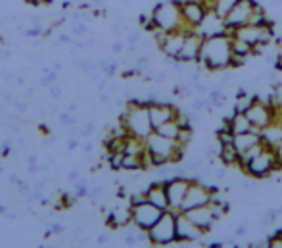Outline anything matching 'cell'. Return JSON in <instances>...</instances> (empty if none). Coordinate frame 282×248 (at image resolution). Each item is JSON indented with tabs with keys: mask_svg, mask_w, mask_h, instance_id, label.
<instances>
[{
	"mask_svg": "<svg viewBox=\"0 0 282 248\" xmlns=\"http://www.w3.org/2000/svg\"><path fill=\"white\" fill-rule=\"evenodd\" d=\"M232 35L223 33L215 37L204 39L202 44V54H200V66L204 64L209 71H221V69L231 68L232 48H231Z\"/></svg>",
	"mask_w": 282,
	"mask_h": 248,
	"instance_id": "1",
	"label": "cell"
},
{
	"mask_svg": "<svg viewBox=\"0 0 282 248\" xmlns=\"http://www.w3.org/2000/svg\"><path fill=\"white\" fill-rule=\"evenodd\" d=\"M119 123H123V127L129 131V135H135V137L144 139V141L154 133L150 110H148V106L138 102L137 98L127 102V108L119 116Z\"/></svg>",
	"mask_w": 282,
	"mask_h": 248,
	"instance_id": "2",
	"label": "cell"
},
{
	"mask_svg": "<svg viewBox=\"0 0 282 248\" xmlns=\"http://www.w3.org/2000/svg\"><path fill=\"white\" fill-rule=\"evenodd\" d=\"M152 19H154L155 27L165 29V31H192V27L186 25L184 17H182V10H180L179 0H163L160 4H155L152 10Z\"/></svg>",
	"mask_w": 282,
	"mask_h": 248,
	"instance_id": "3",
	"label": "cell"
},
{
	"mask_svg": "<svg viewBox=\"0 0 282 248\" xmlns=\"http://www.w3.org/2000/svg\"><path fill=\"white\" fill-rule=\"evenodd\" d=\"M148 237H150V244H154V246L175 244L177 242V215L175 212L167 210L160 217V222L148 229Z\"/></svg>",
	"mask_w": 282,
	"mask_h": 248,
	"instance_id": "4",
	"label": "cell"
},
{
	"mask_svg": "<svg viewBox=\"0 0 282 248\" xmlns=\"http://www.w3.org/2000/svg\"><path fill=\"white\" fill-rule=\"evenodd\" d=\"M175 146H177V141L163 137V135H160L158 131H154L150 137L146 139V150H148L150 156H152L154 168L171 163V156H173Z\"/></svg>",
	"mask_w": 282,
	"mask_h": 248,
	"instance_id": "5",
	"label": "cell"
},
{
	"mask_svg": "<svg viewBox=\"0 0 282 248\" xmlns=\"http://www.w3.org/2000/svg\"><path fill=\"white\" fill-rule=\"evenodd\" d=\"M280 168L282 166H280V162H278V156H276V148L267 145L265 150L259 156H256V158L248 163L246 173H249V175L256 177V179H263V177H269L274 171H278Z\"/></svg>",
	"mask_w": 282,
	"mask_h": 248,
	"instance_id": "6",
	"label": "cell"
},
{
	"mask_svg": "<svg viewBox=\"0 0 282 248\" xmlns=\"http://www.w3.org/2000/svg\"><path fill=\"white\" fill-rule=\"evenodd\" d=\"M217 192H219V188L213 187V185H204L202 181L192 179V185L188 188L184 202L180 206V212H186V210H192L198 206H207L211 202L213 195H217Z\"/></svg>",
	"mask_w": 282,
	"mask_h": 248,
	"instance_id": "7",
	"label": "cell"
},
{
	"mask_svg": "<svg viewBox=\"0 0 282 248\" xmlns=\"http://www.w3.org/2000/svg\"><path fill=\"white\" fill-rule=\"evenodd\" d=\"M131 214H133V223L140 227V229H150V227H154L155 223L160 222V217L165 214V210L162 208H158L154 206L152 202H140V204H133L131 206Z\"/></svg>",
	"mask_w": 282,
	"mask_h": 248,
	"instance_id": "8",
	"label": "cell"
},
{
	"mask_svg": "<svg viewBox=\"0 0 282 248\" xmlns=\"http://www.w3.org/2000/svg\"><path fill=\"white\" fill-rule=\"evenodd\" d=\"M167 185V197H169V210L171 212H180V206L184 202L188 188L192 185V177H182V175H173L165 181Z\"/></svg>",
	"mask_w": 282,
	"mask_h": 248,
	"instance_id": "9",
	"label": "cell"
},
{
	"mask_svg": "<svg viewBox=\"0 0 282 248\" xmlns=\"http://www.w3.org/2000/svg\"><path fill=\"white\" fill-rule=\"evenodd\" d=\"M256 4L257 0H240L238 4L229 12V16L225 17V25L229 29V35H232V31L236 27H242L246 25V23H249Z\"/></svg>",
	"mask_w": 282,
	"mask_h": 248,
	"instance_id": "10",
	"label": "cell"
},
{
	"mask_svg": "<svg viewBox=\"0 0 282 248\" xmlns=\"http://www.w3.org/2000/svg\"><path fill=\"white\" fill-rule=\"evenodd\" d=\"M246 114H248L252 125L257 129H261V131L265 127H269L274 121V108L269 102L261 100L257 94H256V102L252 104V108H249Z\"/></svg>",
	"mask_w": 282,
	"mask_h": 248,
	"instance_id": "11",
	"label": "cell"
},
{
	"mask_svg": "<svg viewBox=\"0 0 282 248\" xmlns=\"http://www.w3.org/2000/svg\"><path fill=\"white\" fill-rule=\"evenodd\" d=\"M177 215V244L179 242H198L204 239L205 233L186 217L184 212H175Z\"/></svg>",
	"mask_w": 282,
	"mask_h": 248,
	"instance_id": "12",
	"label": "cell"
},
{
	"mask_svg": "<svg viewBox=\"0 0 282 248\" xmlns=\"http://www.w3.org/2000/svg\"><path fill=\"white\" fill-rule=\"evenodd\" d=\"M202 44H204V37L198 33V29L190 31L184 39L182 50H180L177 60L182 64H190V62H200V54H202Z\"/></svg>",
	"mask_w": 282,
	"mask_h": 248,
	"instance_id": "13",
	"label": "cell"
},
{
	"mask_svg": "<svg viewBox=\"0 0 282 248\" xmlns=\"http://www.w3.org/2000/svg\"><path fill=\"white\" fill-rule=\"evenodd\" d=\"M180 10H182V17L186 21V25L192 29H198L205 21V17L209 14V10L205 8L202 2H192V0H179Z\"/></svg>",
	"mask_w": 282,
	"mask_h": 248,
	"instance_id": "14",
	"label": "cell"
},
{
	"mask_svg": "<svg viewBox=\"0 0 282 248\" xmlns=\"http://www.w3.org/2000/svg\"><path fill=\"white\" fill-rule=\"evenodd\" d=\"M148 110H150V120H152L154 131L160 127V125H163V123L175 120L177 114H179V108L169 102H154L148 106Z\"/></svg>",
	"mask_w": 282,
	"mask_h": 248,
	"instance_id": "15",
	"label": "cell"
},
{
	"mask_svg": "<svg viewBox=\"0 0 282 248\" xmlns=\"http://www.w3.org/2000/svg\"><path fill=\"white\" fill-rule=\"evenodd\" d=\"M146 200L152 202L154 206L162 208V210H169V197H167V185L165 181H154L152 185H148L144 188Z\"/></svg>",
	"mask_w": 282,
	"mask_h": 248,
	"instance_id": "16",
	"label": "cell"
},
{
	"mask_svg": "<svg viewBox=\"0 0 282 248\" xmlns=\"http://www.w3.org/2000/svg\"><path fill=\"white\" fill-rule=\"evenodd\" d=\"M184 214H186V217L190 219V222L196 223L198 227H200L204 233L211 231L215 219H213V214H211V208H209V204L207 206H198V208H192V210H186Z\"/></svg>",
	"mask_w": 282,
	"mask_h": 248,
	"instance_id": "17",
	"label": "cell"
},
{
	"mask_svg": "<svg viewBox=\"0 0 282 248\" xmlns=\"http://www.w3.org/2000/svg\"><path fill=\"white\" fill-rule=\"evenodd\" d=\"M194 31V29H192ZM190 31H184V29H180V31H171V33L167 35V39H165V43L160 50L167 56V58H173V60H177L179 58L180 50H182V44H184V39H186V35Z\"/></svg>",
	"mask_w": 282,
	"mask_h": 248,
	"instance_id": "18",
	"label": "cell"
},
{
	"mask_svg": "<svg viewBox=\"0 0 282 248\" xmlns=\"http://www.w3.org/2000/svg\"><path fill=\"white\" fill-rule=\"evenodd\" d=\"M108 225L111 229H125L127 225L133 223V214H131V204L127 208H113L110 214H108Z\"/></svg>",
	"mask_w": 282,
	"mask_h": 248,
	"instance_id": "19",
	"label": "cell"
},
{
	"mask_svg": "<svg viewBox=\"0 0 282 248\" xmlns=\"http://www.w3.org/2000/svg\"><path fill=\"white\" fill-rule=\"evenodd\" d=\"M261 141L265 143V145L273 146V148H276V146L282 143V123L280 121H273L269 127H265L263 131H261Z\"/></svg>",
	"mask_w": 282,
	"mask_h": 248,
	"instance_id": "20",
	"label": "cell"
},
{
	"mask_svg": "<svg viewBox=\"0 0 282 248\" xmlns=\"http://www.w3.org/2000/svg\"><path fill=\"white\" fill-rule=\"evenodd\" d=\"M232 35H236L240 39H244V41H248L252 44H257L259 43V37H261V25H254V23H246V25L242 27H236Z\"/></svg>",
	"mask_w": 282,
	"mask_h": 248,
	"instance_id": "21",
	"label": "cell"
},
{
	"mask_svg": "<svg viewBox=\"0 0 282 248\" xmlns=\"http://www.w3.org/2000/svg\"><path fill=\"white\" fill-rule=\"evenodd\" d=\"M257 143H261V133H256V131L242 133V135H236V139H234V145H236L240 154H244L248 148L256 146Z\"/></svg>",
	"mask_w": 282,
	"mask_h": 248,
	"instance_id": "22",
	"label": "cell"
},
{
	"mask_svg": "<svg viewBox=\"0 0 282 248\" xmlns=\"http://www.w3.org/2000/svg\"><path fill=\"white\" fill-rule=\"evenodd\" d=\"M231 129L236 133V135H242V133H248V131H252L254 125H252V121H249L248 114H244V112H232Z\"/></svg>",
	"mask_w": 282,
	"mask_h": 248,
	"instance_id": "23",
	"label": "cell"
},
{
	"mask_svg": "<svg viewBox=\"0 0 282 248\" xmlns=\"http://www.w3.org/2000/svg\"><path fill=\"white\" fill-rule=\"evenodd\" d=\"M217 156L223 162V166H238L240 152L234 143H231V145H219V154Z\"/></svg>",
	"mask_w": 282,
	"mask_h": 248,
	"instance_id": "24",
	"label": "cell"
},
{
	"mask_svg": "<svg viewBox=\"0 0 282 248\" xmlns=\"http://www.w3.org/2000/svg\"><path fill=\"white\" fill-rule=\"evenodd\" d=\"M231 48H232V54H234V56H240V58H248L252 54H256V52H254V44L248 43V41H244V39H240L236 35H232L231 37Z\"/></svg>",
	"mask_w": 282,
	"mask_h": 248,
	"instance_id": "25",
	"label": "cell"
},
{
	"mask_svg": "<svg viewBox=\"0 0 282 248\" xmlns=\"http://www.w3.org/2000/svg\"><path fill=\"white\" fill-rule=\"evenodd\" d=\"M155 131H158L160 135H163V137L177 141V137H179V131H180V125L177 123V120H171V121H167V123H163V125H160Z\"/></svg>",
	"mask_w": 282,
	"mask_h": 248,
	"instance_id": "26",
	"label": "cell"
},
{
	"mask_svg": "<svg viewBox=\"0 0 282 248\" xmlns=\"http://www.w3.org/2000/svg\"><path fill=\"white\" fill-rule=\"evenodd\" d=\"M140 170H144L142 156L125 154V160H123V171H140Z\"/></svg>",
	"mask_w": 282,
	"mask_h": 248,
	"instance_id": "27",
	"label": "cell"
},
{
	"mask_svg": "<svg viewBox=\"0 0 282 248\" xmlns=\"http://www.w3.org/2000/svg\"><path fill=\"white\" fill-rule=\"evenodd\" d=\"M240 0H217V4H215V10H213V14L215 16H219V17H225L229 16V12H231L236 4H238Z\"/></svg>",
	"mask_w": 282,
	"mask_h": 248,
	"instance_id": "28",
	"label": "cell"
},
{
	"mask_svg": "<svg viewBox=\"0 0 282 248\" xmlns=\"http://www.w3.org/2000/svg\"><path fill=\"white\" fill-rule=\"evenodd\" d=\"M209 98H211V102L215 104V108H223L225 106V100H227V94L223 91V87L219 85H213L209 89V94H207Z\"/></svg>",
	"mask_w": 282,
	"mask_h": 248,
	"instance_id": "29",
	"label": "cell"
},
{
	"mask_svg": "<svg viewBox=\"0 0 282 248\" xmlns=\"http://www.w3.org/2000/svg\"><path fill=\"white\" fill-rule=\"evenodd\" d=\"M123 160H125V152H111L108 154V166L111 171H123Z\"/></svg>",
	"mask_w": 282,
	"mask_h": 248,
	"instance_id": "30",
	"label": "cell"
},
{
	"mask_svg": "<svg viewBox=\"0 0 282 248\" xmlns=\"http://www.w3.org/2000/svg\"><path fill=\"white\" fill-rule=\"evenodd\" d=\"M73 195H75V198H85L88 197V192H90V188H88V185H86L85 179H79L73 183Z\"/></svg>",
	"mask_w": 282,
	"mask_h": 248,
	"instance_id": "31",
	"label": "cell"
},
{
	"mask_svg": "<svg viewBox=\"0 0 282 248\" xmlns=\"http://www.w3.org/2000/svg\"><path fill=\"white\" fill-rule=\"evenodd\" d=\"M267 246L269 248H282V229L274 231L273 235L267 237Z\"/></svg>",
	"mask_w": 282,
	"mask_h": 248,
	"instance_id": "32",
	"label": "cell"
},
{
	"mask_svg": "<svg viewBox=\"0 0 282 248\" xmlns=\"http://www.w3.org/2000/svg\"><path fill=\"white\" fill-rule=\"evenodd\" d=\"M192 141V127H180L179 137H177V143L182 146H188V143Z\"/></svg>",
	"mask_w": 282,
	"mask_h": 248,
	"instance_id": "33",
	"label": "cell"
},
{
	"mask_svg": "<svg viewBox=\"0 0 282 248\" xmlns=\"http://www.w3.org/2000/svg\"><path fill=\"white\" fill-rule=\"evenodd\" d=\"M54 83H58V71H48V73H44V77H41V87H48L50 89Z\"/></svg>",
	"mask_w": 282,
	"mask_h": 248,
	"instance_id": "34",
	"label": "cell"
},
{
	"mask_svg": "<svg viewBox=\"0 0 282 248\" xmlns=\"http://www.w3.org/2000/svg\"><path fill=\"white\" fill-rule=\"evenodd\" d=\"M86 31H88V27L85 23H81V21H75L73 25H71V35L73 37H85Z\"/></svg>",
	"mask_w": 282,
	"mask_h": 248,
	"instance_id": "35",
	"label": "cell"
},
{
	"mask_svg": "<svg viewBox=\"0 0 282 248\" xmlns=\"http://www.w3.org/2000/svg\"><path fill=\"white\" fill-rule=\"evenodd\" d=\"M140 37H142V33L140 31H129L127 33V44L129 46H137L138 43H140Z\"/></svg>",
	"mask_w": 282,
	"mask_h": 248,
	"instance_id": "36",
	"label": "cell"
},
{
	"mask_svg": "<svg viewBox=\"0 0 282 248\" xmlns=\"http://www.w3.org/2000/svg\"><path fill=\"white\" fill-rule=\"evenodd\" d=\"M278 214H280V210H278V208H271V210H269V212H267L265 215H263V223H273L274 219H276V217H278Z\"/></svg>",
	"mask_w": 282,
	"mask_h": 248,
	"instance_id": "37",
	"label": "cell"
},
{
	"mask_svg": "<svg viewBox=\"0 0 282 248\" xmlns=\"http://www.w3.org/2000/svg\"><path fill=\"white\" fill-rule=\"evenodd\" d=\"M94 131H96V125H94V121H88L85 125V129L81 131V137L86 139V137H92L94 135Z\"/></svg>",
	"mask_w": 282,
	"mask_h": 248,
	"instance_id": "38",
	"label": "cell"
},
{
	"mask_svg": "<svg viewBox=\"0 0 282 248\" xmlns=\"http://www.w3.org/2000/svg\"><path fill=\"white\" fill-rule=\"evenodd\" d=\"M25 35H27V37H31V39H37V37H43L44 31H43V27L37 25V27H31V29H27Z\"/></svg>",
	"mask_w": 282,
	"mask_h": 248,
	"instance_id": "39",
	"label": "cell"
},
{
	"mask_svg": "<svg viewBox=\"0 0 282 248\" xmlns=\"http://www.w3.org/2000/svg\"><path fill=\"white\" fill-rule=\"evenodd\" d=\"M192 110L198 112V114L205 110V100H204V96H200V98H196V100H194V104H192Z\"/></svg>",
	"mask_w": 282,
	"mask_h": 248,
	"instance_id": "40",
	"label": "cell"
},
{
	"mask_svg": "<svg viewBox=\"0 0 282 248\" xmlns=\"http://www.w3.org/2000/svg\"><path fill=\"white\" fill-rule=\"evenodd\" d=\"M81 146V141H79V135H71L68 141V150H75Z\"/></svg>",
	"mask_w": 282,
	"mask_h": 248,
	"instance_id": "41",
	"label": "cell"
},
{
	"mask_svg": "<svg viewBox=\"0 0 282 248\" xmlns=\"http://www.w3.org/2000/svg\"><path fill=\"white\" fill-rule=\"evenodd\" d=\"M61 94H64L61 87L58 85V83H54V85L50 87V96L52 98H61Z\"/></svg>",
	"mask_w": 282,
	"mask_h": 248,
	"instance_id": "42",
	"label": "cell"
},
{
	"mask_svg": "<svg viewBox=\"0 0 282 248\" xmlns=\"http://www.w3.org/2000/svg\"><path fill=\"white\" fill-rule=\"evenodd\" d=\"M244 62H246V58H240V56H234V54H232L231 68H240V66H244Z\"/></svg>",
	"mask_w": 282,
	"mask_h": 248,
	"instance_id": "43",
	"label": "cell"
},
{
	"mask_svg": "<svg viewBox=\"0 0 282 248\" xmlns=\"http://www.w3.org/2000/svg\"><path fill=\"white\" fill-rule=\"evenodd\" d=\"M58 41L64 44H71L73 43V35H68V33H60L58 35Z\"/></svg>",
	"mask_w": 282,
	"mask_h": 248,
	"instance_id": "44",
	"label": "cell"
},
{
	"mask_svg": "<svg viewBox=\"0 0 282 248\" xmlns=\"http://www.w3.org/2000/svg\"><path fill=\"white\" fill-rule=\"evenodd\" d=\"M246 231H248V223H242V225H238V227H236L234 237H244V235H246Z\"/></svg>",
	"mask_w": 282,
	"mask_h": 248,
	"instance_id": "45",
	"label": "cell"
},
{
	"mask_svg": "<svg viewBox=\"0 0 282 248\" xmlns=\"http://www.w3.org/2000/svg\"><path fill=\"white\" fill-rule=\"evenodd\" d=\"M50 229H52V233H54V235H64V231H66L61 223H52Z\"/></svg>",
	"mask_w": 282,
	"mask_h": 248,
	"instance_id": "46",
	"label": "cell"
},
{
	"mask_svg": "<svg viewBox=\"0 0 282 248\" xmlns=\"http://www.w3.org/2000/svg\"><path fill=\"white\" fill-rule=\"evenodd\" d=\"M121 52H123V43L115 41V43L111 44V54H121Z\"/></svg>",
	"mask_w": 282,
	"mask_h": 248,
	"instance_id": "47",
	"label": "cell"
},
{
	"mask_svg": "<svg viewBox=\"0 0 282 248\" xmlns=\"http://www.w3.org/2000/svg\"><path fill=\"white\" fill-rule=\"evenodd\" d=\"M68 179L71 181V183H75V181L81 179V175H79V171H77V170H71V171L68 173Z\"/></svg>",
	"mask_w": 282,
	"mask_h": 248,
	"instance_id": "48",
	"label": "cell"
},
{
	"mask_svg": "<svg viewBox=\"0 0 282 248\" xmlns=\"http://www.w3.org/2000/svg\"><path fill=\"white\" fill-rule=\"evenodd\" d=\"M108 240H110V233H100L98 239H96V242H98V244H106Z\"/></svg>",
	"mask_w": 282,
	"mask_h": 248,
	"instance_id": "49",
	"label": "cell"
},
{
	"mask_svg": "<svg viewBox=\"0 0 282 248\" xmlns=\"http://www.w3.org/2000/svg\"><path fill=\"white\" fill-rule=\"evenodd\" d=\"M16 108H17V112H19V114H23V112L29 110V104H27V102H16Z\"/></svg>",
	"mask_w": 282,
	"mask_h": 248,
	"instance_id": "50",
	"label": "cell"
},
{
	"mask_svg": "<svg viewBox=\"0 0 282 248\" xmlns=\"http://www.w3.org/2000/svg\"><path fill=\"white\" fill-rule=\"evenodd\" d=\"M165 79H167V75H165L163 71H160V73H155V75H154V81H155V83H163Z\"/></svg>",
	"mask_w": 282,
	"mask_h": 248,
	"instance_id": "51",
	"label": "cell"
},
{
	"mask_svg": "<svg viewBox=\"0 0 282 248\" xmlns=\"http://www.w3.org/2000/svg\"><path fill=\"white\" fill-rule=\"evenodd\" d=\"M0 75H2L4 81H14V77H16V75H14V73H10V71H2Z\"/></svg>",
	"mask_w": 282,
	"mask_h": 248,
	"instance_id": "52",
	"label": "cell"
},
{
	"mask_svg": "<svg viewBox=\"0 0 282 248\" xmlns=\"http://www.w3.org/2000/svg\"><path fill=\"white\" fill-rule=\"evenodd\" d=\"M10 183H14V185H17V187H19V185H21L23 181L19 179V177H17L16 173H12V175H10Z\"/></svg>",
	"mask_w": 282,
	"mask_h": 248,
	"instance_id": "53",
	"label": "cell"
},
{
	"mask_svg": "<svg viewBox=\"0 0 282 248\" xmlns=\"http://www.w3.org/2000/svg\"><path fill=\"white\" fill-rule=\"evenodd\" d=\"M213 175L217 179H223V177H225V168H217V170L213 171Z\"/></svg>",
	"mask_w": 282,
	"mask_h": 248,
	"instance_id": "54",
	"label": "cell"
},
{
	"mask_svg": "<svg viewBox=\"0 0 282 248\" xmlns=\"http://www.w3.org/2000/svg\"><path fill=\"white\" fill-rule=\"evenodd\" d=\"M225 244V240H213V242H209L207 248H221Z\"/></svg>",
	"mask_w": 282,
	"mask_h": 248,
	"instance_id": "55",
	"label": "cell"
},
{
	"mask_svg": "<svg viewBox=\"0 0 282 248\" xmlns=\"http://www.w3.org/2000/svg\"><path fill=\"white\" fill-rule=\"evenodd\" d=\"M274 68L278 69V71H282V54L276 56V60H274Z\"/></svg>",
	"mask_w": 282,
	"mask_h": 248,
	"instance_id": "56",
	"label": "cell"
},
{
	"mask_svg": "<svg viewBox=\"0 0 282 248\" xmlns=\"http://www.w3.org/2000/svg\"><path fill=\"white\" fill-rule=\"evenodd\" d=\"M83 150H85V152H92V150H94V145L90 143V141H86L85 145H83Z\"/></svg>",
	"mask_w": 282,
	"mask_h": 248,
	"instance_id": "57",
	"label": "cell"
},
{
	"mask_svg": "<svg viewBox=\"0 0 282 248\" xmlns=\"http://www.w3.org/2000/svg\"><path fill=\"white\" fill-rule=\"evenodd\" d=\"M276 156H278V162H280V166H282V143L276 146Z\"/></svg>",
	"mask_w": 282,
	"mask_h": 248,
	"instance_id": "58",
	"label": "cell"
},
{
	"mask_svg": "<svg viewBox=\"0 0 282 248\" xmlns=\"http://www.w3.org/2000/svg\"><path fill=\"white\" fill-rule=\"evenodd\" d=\"M0 214H4V215L8 214V206L2 204V202H0Z\"/></svg>",
	"mask_w": 282,
	"mask_h": 248,
	"instance_id": "59",
	"label": "cell"
},
{
	"mask_svg": "<svg viewBox=\"0 0 282 248\" xmlns=\"http://www.w3.org/2000/svg\"><path fill=\"white\" fill-rule=\"evenodd\" d=\"M66 110L71 112V114H73V112L77 110V104H75V102H73V104H68V108H66Z\"/></svg>",
	"mask_w": 282,
	"mask_h": 248,
	"instance_id": "60",
	"label": "cell"
},
{
	"mask_svg": "<svg viewBox=\"0 0 282 248\" xmlns=\"http://www.w3.org/2000/svg\"><path fill=\"white\" fill-rule=\"evenodd\" d=\"M52 69H54V71H60V69H61V64H58V62H56V64H54V68H52Z\"/></svg>",
	"mask_w": 282,
	"mask_h": 248,
	"instance_id": "61",
	"label": "cell"
},
{
	"mask_svg": "<svg viewBox=\"0 0 282 248\" xmlns=\"http://www.w3.org/2000/svg\"><path fill=\"white\" fill-rule=\"evenodd\" d=\"M2 171H4V168H2V166H0V175H2Z\"/></svg>",
	"mask_w": 282,
	"mask_h": 248,
	"instance_id": "62",
	"label": "cell"
}]
</instances>
